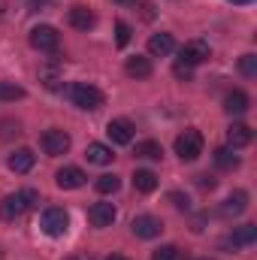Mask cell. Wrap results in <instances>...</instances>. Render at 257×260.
Instances as JSON below:
<instances>
[{"label": "cell", "mask_w": 257, "mask_h": 260, "mask_svg": "<svg viewBox=\"0 0 257 260\" xmlns=\"http://www.w3.org/2000/svg\"><path fill=\"white\" fill-rule=\"evenodd\" d=\"M224 109H227L230 115L248 112V94H245V91H230V94L224 97Z\"/></svg>", "instance_id": "cell-19"}, {"label": "cell", "mask_w": 257, "mask_h": 260, "mask_svg": "<svg viewBox=\"0 0 257 260\" xmlns=\"http://www.w3.org/2000/svg\"><path fill=\"white\" fill-rule=\"evenodd\" d=\"M64 260H91V254H82V251H76V254H70V257Z\"/></svg>", "instance_id": "cell-33"}, {"label": "cell", "mask_w": 257, "mask_h": 260, "mask_svg": "<svg viewBox=\"0 0 257 260\" xmlns=\"http://www.w3.org/2000/svg\"><path fill=\"white\" fill-rule=\"evenodd\" d=\"M94 188H97L100 194H118V188H121V179H118L115 173H106V176H100V179L94 182Z\"/></svg>", "instance_id": "cell-22"}, {"label": "cell", "mask_w": 257, "mask_h": 260, "mask_svg": "<svg viewBox=\"0 0 257 260\" xmlns=\"http://www.w3.org/2000/svg\"><path fill=\"white\" fill-rule=\"evenodd\" d=\"M151 260H182V254H179L176 245H160V248L151 254Z\"/></svg>", "instance_id": "cell-27"}, {"label": "cell", "mask_w": 257, "mask_h": 260, "mask_svg": "<svg viewBox=\"0 0 257 260\" xmlns=\"http://www.w3.org/2000/svg\"><path fill=\"white\" fill-rule=\"evenodd\" d=\"M173 49H176L173 34H154V37L148 40V55H151V58H167Z\"/></svg>", "instance_id": "cell-13"}, {"label": "cell", "mask_w": 257, "mask_h": 260, "mask_svg": "<svg viewBox=\"0 0 257 260\" xmlns=\"http://www.w3.org/2000/svg\"><path fill=\"white\" fill-rule=\"evenodd\" d=\"M34 206H40V191H34V188H24V191H15V194L3 197V203H0V218L3 221H15V218H21L27 209H34Z\"/></svg>", "instance_id": "cell-1"}, {"label": "cell", "mask_w": 257, "mask_h": 260, "mask_svg": "<svg viewBox=\"0 0 257 260\" xmlns=\"http://www.w3.org/2000/svg\"><path fill=\"white\" fill-rule=\"evenodd\" d=\"M215 164H218L221 170H236V167H239V157L233 154V148H218V151H215Z\"/></svg>", "instance_id": "cell-25"}, {"label": "cell", "mask_w": 257, "mask_h": 260, "mask_svg": "<svg viewBox=\"0 0 257 260\" xmlns=\"http://www.w3.org/2000/svg\"><path fill=\"white\" fill-rule=\"evenodd\" d=\"M67 21H70V27H76V30H91V27L97 24V15H94L88 6H73V9L67 12Z\"/></svg>", "instance_id": "cell-11"}, {"label": "cell", "mask_w": 257, "mask_h": 260, "mask_svg": "<svg viewBox=\"0 0 257 260\" xmlns=\"http://www.w3.org/2000/svg\"><path fill=\"white\" fill-rule=\"evenodd\" d=\"M106 260H127V257H121V254H109Z\"/></svg>", "instance_id": "cell-34"}, {"label": "cell", "mask_w": 257, "mask_h": 260, "mask_svg": "<svg viewBox=\"0 0 257 260\" xmlns=\"http://www.w3.org/2000/svg\"><path fill=\"white\" fill-rule=\"evenodd\" d=\"M130 230H133V236H139V239H154V236H160L164 224H160V218H154V215H136L133 224H130Z\"/></svg>", "instance_id": "cell-8"}, {"label": "cell", "mask_w": 257, "mask_h": 260, "mask_svg": "<svg viewBox=\"0 0 257 260\" xmlns=\"http://www.w3.org/2000/svg\"><path fill=\"white\" fill-rule=\"evenodd\" d=\"M245 209H248V194H245V191H233V194L227 197V203H224L221 212H224L227 218H236V215H242Z\"/></svg>", "instance_id": "cell-18"}, {"label": "cell", "mask_w": 257, "mask_h": 260, "mask_svg": "<svg viewBox=\"0 0 257 260\" xmlns=\"http://www.w3.org/2000/svg\"><path fill=\"white\" fill-rule=\"evenodd\" d=\"M67 97H70V103L79 106L82 112H97V109L103 106V91L94 88V85H88V82H73V85L67 88Z\"/></svg>", "instance_id": "cell-2"}, {"label": "cell", "mask_w": 257, "mask_h": 260, "mask_svg": "<svg viewBox=\"0 0 257 260\" xmlns=\"http://www.w3.org/2000/svg\"><path fill=\"white\" fill-rule=\"evenodd\" d=\"M34 160H37V154L30 148H15L9 154V170L12 173H30L34 170Z\"/></svg>", "instance_id": "cell-14"}, {"label": "cell", "mask_w": 257, "mask_h": 260, "mask_svg": "<svg viewBox=\"0 0 257 260\" xmlns=\"http://www.w3.org/2000/svg\"><path fill=\"white\" fill-rule=\"evenodd\" d=\"M176 154L182 157V160H197L200 154H203V133L197 127H188L185 133H179L176 136Z\"/></svg>", "instance_id": "cell-3"}, {"label": "cell", "mask_w": 257, "mask_h": 260, "mask_svg": "<svg viewBox=\"0 0 257 260\" xmlns=\"http://www.w3.org/2000/svg\"><path fill=\"white\" fill-rule=\"evenodd\" d=\"M30 46H34L37 52H55V49L61 46V34H58L52 24H37V27L30 30Z\"/></svg>", "instance_id": "cell-6"}, {"label": "cell", "mask_w": 257, "mask_h": 260, "mask_svg": "<svg viewBox=\"0 0 257 260\" xmlns=\"http://www.w3.org/2000/svg\"><path fill=\"white\" fill-rule=\"evenodd\" d=\"M115 206L112 203H94L91 209H88V221H91V227H112V221H115Z\"/></svg>", "instance_id": "cell-10"}, {"label": "cell", "mask_w": 257, "mask_h": 260, "mask_svg": "<svg viewBox=\"0 0 257 260\" xmlns=\"http://www.w3.org/2000/svg\"><path fill=\"white\" fill-rule=\"evenodd\" d=\"M85 157H88V164H97V167H106V164H112V148L109 145H103V142H91L88 148H85Z\"/></svg>", "instance_id": "cell-16"}, {"label": "cell", "mask_w": 257, "mask_h": 260, "mask_svg": "<svg viewBox=\"0 0 257 260\" xmlns=\"http://www.w3.org/2000/svg\"><path fill=\"white\" fill-rule=\"evenodd\" d=\"M115 3H121V6H130V3H136V0H115Z\"/></svg>", "instance_id": "cell-35"}, {"label": "cell", "mask_w": 257, "mask_h": 260, "mask_svg": "<svg viewBox=\"0 0 257 260\" xmlns=\"http://www.w3.org/2000/svg\"><path fill=\"white\" fill-rule=\"evenodd\" d=\"M251 127L248 124H233V127L227 130V148H245L248 142H251Z\"/></svg>", "instance_id": "cell-17"}, {"label": "cell", "mask_w": 257, "mask_h": 260, "mask_svg": "<svg viewBox=\"0 0 257 260\" xmlns=\"http://www.w3.org/2000/svg\"><path fill=\"white\" fill-rule=\"evenodd\" d=\"M40 145H43V151H46L49 157H61V154L70 151V133L61 130V127H52L40 136Z\"/></svg>", "instance_id": "cell-5"}, {"label": "cell", "mask_w": 257, "mask_h": 260, "mask_svg": "<svg viewBox=\"0 0 257 260\" xmlns=\"http://www.w3.org/2000/svg\"><path fill=\"white\" fill-rule=\"evenodd\" d=\"M133 133H136V127L130 124L127 118H112V121L106 124V136H109L115 145H130V142H133Z\"/></svg>", "instance_id": "cell-9"}, {"label": "cell", "mask_w": 257, "mask_h": 260, "mask_svg": "<svg viewBox=\"0 0 257 260\" xmlns=\"http://www.w3.org/2000/svg\"><path fill=\"white\" fill-rule=\"evenodd\" d=\"M197 185H200V188H209V191H212V188H215V179H212V176H197Z\"/></svg>", "instance_id": "cell-32"}, {"label": "cell", "mask_w": 257, "mask_h": 260, "mask_svg": "<svg viewBox=\"0 0 257 260\" xmlns=\"http://www.w3.org/2000/svg\"><path fill=\"white\" fill-rule=\"evenodd\" d=\"M115 43H118V49H124L130 43V24L127 21H115Z\"/></svg>", "instance_id": "cell-28"}, {"label": "cell", "mask_w": 257, "mask_h": 260, "mask_svg": "<svg viewBox=\"0 0 257 260\" xmlns=\"http://www.w3.org/2000/svg\"><path fill=\"white\" fill-rule=\"evenodd\" d=\"M24 97V88L15 82H0V103H15Z\"/></svg>", "instance_id": "cell-23"}, {"label": "cell", "mask_w": 257, "mask_h": 260, "mask_svg": "<svg viewBox=\"0 0 257 260\" xmlns=\"http://www.w3.org/2000/svg\"><path fill=\"white\" fill-rule=\"evenodd\" d=\"M230 3H251V0H230Z\"/></svg>", "instance_id": "cell-36"}, {"label": "cell", "mask_w": 257, "mask_h": 260, "mask_svg": "<svg viewBox=\"0 0 257 260\" xmlns=\"http://www.w3.org/2000/svg\"><path fill=\"white\" fill-rule=\"evenodd\" d=\"M203 260H209V257H203Z\"/></svg>", "instance_id": "cell-37"}, {"label": "cell", "mask_w": 257, "mask_h": 260, "mask_svg": "<svg viewBox=\"0 0 257 260\" xmlns=\"http://www.w3.org/2000/svg\"><path fill=\"white\" fill-rule=\"evenodd\" d=\"M85 179H88V176H85L79 167H64V170H58V176H55L58 188H64V191H76V188H82Z\"/></svg>", "instance_id": "cell-12"}, {"label": "cell", "mask_w": 257, "mask_h": 260, "mask_svg": "<svg viewBox=\"0 0 257 260\" xmlns=\"http://www.w3.org/2000/svg\"><path fill=\"white\" fill-rule=\"evenodd\" d=\"M40 82H43L49 91L61 88V73H58V67H43V70H40Z\"/></svg>", "instance_id": "cell-26"}, {"label": "cell", "mask_w": 257, "mask_h": 260, "mask_svg": "<svg viewBox=\"0 0 257 260\" xmlns=\"http://www.w3.org/2000/svg\"><path fill=\"white\" fill-rule=\"evenodd\" d=\"M239 70H242V76H257V55H242V61H239Z\"/></svg>", "instance_id": "cell-29"}, {"label": "cell", "mask_w": 257, "mask_h": 260, "mask_svg": "<svg viewBox=\"0 0 257 260\" xmlns=\"http://www.w3.org/2000/svg\"><path fill=\"white\" fill-rule=\"evenodd\" d=\"M136 157H145V160H160V157H164V148H160V142L145 139V142H136Z\"/></svg>", "instance_id": "cell-21"}, {"label": "cell", "mask_w": 257, "mask_h": 260, "mask_svg": "<svg viewBox=\"0 0 257 260\" xmlns=\"http://www.w3.org/2000/svg\"><path fill=\"white\" fill-rule=\"evenodd\" d=\"M209 43L206 40H188L185 46H182V52H179V61L182 64H188V67H197V64H203V61H209Z\"/></svg>", "instance_id": "cell-7"}, {"label": "cell", "mask_w": 257, "mask_h": 260, "mask_svg": "<svg viewBox=\"0 0 257 260\" xmlns=\"http://www.w3.org/2000/svg\"><path fill=\"white\" fill-rule=\"evenodd\" d=\"M173 73H176V79H191V76H194V67L176 61V64H173Z\"/></svg>", "instance_id": "cell-31"}, {"label": "cell", "mask_w": 257, "mask_h": 260, "mask_svg": "<svg viewBox=\"0 0 257 260\" xmlns=\"http://www.w3.org/2000/svg\"><path fill=\"white\" fill-rule=\"evenodd\" d=\"M133 188H136L139 194H151V191L157 188V176H154L151 170H136V173H133Z\"/></svg>", "instance_id": "cell-20"}, {"label": "cell", "mask_w": 257, "mask_h": 260, "mask_svg": "<svg viewBox=\"0 0 257 260\" xmlns=\"http://www.w3.org/2000/svg\"><path fill=\"white\" fill-rule=\"evenodd\" d=\"M170 200H173V206H176V209H182V212H188V209H191V200H188L185 194H179V191H173Z\"/></svg>", "instance_id": "cell-30"}, {"label": "cell", "mask_w": 257, "mask_h": 260, "mask_svg": "<svg viewBox=\"0 0 257 260\" xmlns=\"http://www.w3.org/2000/svg\"><path fill=\"white\" fill-rule=\"evenodd\" d=\"M151 58H145V55H133L127 58V64H124V73H127L130 79H148L151 76Z\"/></svg>", "instance_id": "cell-15"}, {"label": "cell", "mask_w": 257, "mask_h": 260, "mask_svg": "<svg viewBox=\"0 0 257 260\" xmlns=\"http://www.w3.org/2000/svg\"><path fill=\"white\" fill-rule=\"evenodd\" d=\"M40 227H43V233H46V236H52V239L64 236L67 227H70V215H67V209H61V206H52V209H46V212H43V221H40Z\"/></svg>", "instance_id": "cell-4"}, {"label": "cell", "mask_w": 257, "mask_h": 260, "mask_svg": "<svg viewBox=\"0 0 257 260\" xmlns=\"http://www.w3.org/2000/svg\"><path fill=\"white\" fill-rule=\"evenodd\" d=\"M257 239V227L254 224H242V227H236V233H233V245H251Z\"/></svg>", "instance_id": "cell-24"}]
</instances>
